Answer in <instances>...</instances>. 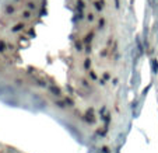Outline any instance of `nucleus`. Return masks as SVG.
Returning a JSON list of instances; mask_svg holds the SVG:
<instances>
[{
    "instance_id": "nucleus-1",
    "label": "nucleus",
    "mask_w": 158,
    "mask_h": 153,
    "mask_svg": "<svg viewBox=\"0 0 158 153\" xmlns=\"http://www.w3.org/2000/svg\"><path fill=\"white\" fill-rule=\"evenodd\" d=\"M22 27H24V24H17V26L14 27V28H13V31H20Z\"/></svg>"
},
{
    "instance_id": "nucleus-2",
    "label": "nucleus",
    "mask_w": 158,
    "mask_h": 153,
    "mask_svg": "<svg viewBox=\"0 0 158 153\" xmlns=\"http://www.w3.org/2000/svg\"><path fill=\"white\" fill-rule=\"evenodd\" d=\"M51 90H52V91H53V93H55L56 95H60V90H59L58 87H52Z\"/></svg>"
},
{
    "instance_id": "nucleus-3",
    "label": "nucleus",
    "mask_w": 158,
    "mask_h": 153,
    "mask_svg": "<svg viewBox=\"0 0 158 153\" xmlns=\"http://www.w3.org/2000/svg\"><path fill=\"white\" fill-rule=\"evenodd\" d=\"M22 17H24V18H30V17H31V13H30V11H24Z\"/></svg>"
},
{
    "instance_id": "nucleus-4",
    "label": "nucleus",
    "mask_w": 158,
    "mask_h": 153,
    "mask_svg": "<svg viewBox=\"0 0 158 153\" xmlns=\"http://www.w3.org/2000/svg\"><path fill=\"white\" fill-rule=\"evenodd\" d=\"M4 48H6L4 42H3V41H0V52H3V51H4Z\"/></svg>"
},
{
    "instance_id": "nucleus-5",
    "label": "nucleus",
    "mask_w": 158,
    "mask_h": 153,
    "mask_svg": "<svg viewBox=\"0 0 158 153\" xmlns=\"http://www.w3.org/2000/svg\"><path fill=\"white\" fill-rule=\"evenodd\" d=\"M95 7H97L98 10H101V9H102V3H100V1H97V3H95Z\"/></svg>"
},
{
    "instance_id": "nucleus-6",
    "label": "nucleus",
    "mask_w": 158,
    "mask_h": 153,
    "mask_svg": "<svg viewBox=\"0 0 158 153\" xmlns=\"http://www.w3.org/2000/svg\"><path fill=\"white\" fill-rule=\"evenodd\" d=\"M77 4H79L80 10H83V9H84V3H83V1H77Z\"/></svg>"
},
{
    "instance_id": "nucleus-7",
    "label": "nucleus",
    "mask_w": 158,
    "mask_h": 153,
    "mask_svg": "<svg viewBox=\"0 0 158 153\" xmlns=\"http://www.w3.org/2000/svg\"><path fill=\"white\" fill-rule=\"evenodd\" d=\"M91 65V62H90V59H85V68H88Z\"/></svg>"
},
{
    "instance_id": "nucleus-8",
    "label": "nucleus",
    "mask_w": 158,
    "mask_h": 153,
    "mask_svg": "<svg viewBox=\"0 0 158 153\" xmlns=\"http://www.w3.org/2000/svg\"><path fill=\"white\" fill-rule=\"evenodd\" d=\"M28 7H30V9H35V4H34V3H28Z\"/></svg>"
},
{
    "instance_id": "nucleus-9",
    "label": "nucleus",
    "mask_w": 158,
    "mask_h": 153,
    "mask_svg": "<svg viewBox=\"0 0 158 153\" xmlns=\"http://www.w3.org/2000/svg\"><path fill=\"white\" fill-rule=\"evenodd\" d=\"M88 20H94V16H92V14H88Z\"/></svg>"
}]
</instances>
